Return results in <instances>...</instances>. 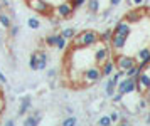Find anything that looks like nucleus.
Wrapping results in <instances>:
<instances>
[{"mask_svg": "<svg viewBox=\"0 0 150 126\" xmlns=\"http://www.w3.org/2000/svg\"><path fill=\"white\" fill-rule=\"evenodd\" d=\"M103 77L101 74V67L100 66H91L88 67V69H84L81 74V81L84 82V84H95V82H98V81Z\"/></svg>", "mask_w": 150, "mask_h": 126, "instance_id": "obj_3", "label": "nucleus"}, {"mask_svg": "<svg viewBox=\"0 0 150 126\" xmlns=\"http://www.w3.org/2000/svg\"><path fill=\"white\" fill-rule=\"evenodd\" d=\"M142 73V71H140V69H138V66H132L130 67V69H127V71H125V76H127V77H135L137 74H140Z\"/></svg>", "mask_w": 150, "mask_h": 126, "instance_id": "obj_22", "label": "nucleus"}, {"mask_svg": "<svg viewBox=\"0 0 150 126\" xmlns=\"http://www.w3.org/2000/svg\"><path fill=\"white\" fill-rule=\"evenodd\" d=\"M27 5L35 13H41V15H51L52 13V4H49L47 0H27Z\"/></svg>", "mask_w": 150, "mask_h": 126, "instance_id": "obj_4", "label": "nucleus"}, {"mask_svg": "<svg viewBox=\"0 0 150 126\" xmlns=\"http://www.w3.org/2000/svg\"><path fill=\"white\" fill-rule=\"evenodd\" d=\"M54 42H56V34H51V35H47V37H46V46L54 47Z\"/></svg>", "mask_w": 150, "mask_h": 126, "instance_id": "obj_27", "label": "nucleus"}, {"mask_svg": "<svg viewBox=\"0 0 150 126\" xmlns=\"http://www.w3.org/2000/svg\"><path fill=\"white\" fill-rule=\"evenodd\" d=\"M110 120H111V123H118L120 121V113L118 111H111L110 113Z\"/></svg>", "mask_w": 150, "mask_h": 126, "instance_id": "obj_28", "label": "nucleus"}, {"mask_svg": "<svg viewBox=\"0 0 150 126\" xmlns=\"http://www.w3.org/2000/svg\"><path fill=\"white\" fill-rule=\"evenodd\" d=\"M100 67H101V74H103V76H106V77H110V76L116 71V66H115V61H113V59L105 61Z\"/></svg>", "mask_w": 150, "mask_h": 126, "instance_id": "obj_10", "label": "nucleus"}, {"mask_svg": "<svg viewBox=\"0 0 150 126\" xmlns=\"http://www.w3.org/2000/svg\"><path fill=\"white\" fill-rule=\"evenodd\" d=\"M47 77H49V79H52V77H56V71H54V69H51V71L47 73Z\"/></svg>", "mask_w": 150, "mask_h": 126, "instance_id": "obj_34", "label": "nucleus"}, {"mask_svg": "<svg viewBox=\"0 0 150 126\" xmlns=\"http://www.w3.org/2000/svg\"><path fill=\"white\" fill-rule=\"evenodd\" d=\"M2 10H4V5H2V4H0V12H2Z\"/></svg>", "mask_w": 150, "mask_h": 126, "instance_id": "obj_37", "label": "nucleus"}, {"mask_svg": "<svg viewBox=\"0 0 150 126\" xmlns=\"http://www.w3.org/2000/svg\"><path fill=\"white\" fill-rule=\"evenodd\" d=\"M61 35L66 40H71L76 35V29H73V27H66V29H62L61 30Z\"/></svg>", "mask_w": 150, "mask_h": 126, "instance_id": "obj_17", "label": "nucleus"}, {"mask_svg": "<svg viewBox=\"0 0 150 126\" xmlns=\"http://www.w3.org/2000/svg\"><path fill=\"white\" fill-rule=\"evenodd\" d=\"M108 46L111 47V51H115V52H120V51H123V49H125V46H127V37H123V35H118V34H113Z\"/></svg>", "mask_w": 150, "mask_h": 126, "instance_id": "obj_8", "label": "nucleus"}, {"mask_svg": "<svg viewBox=\"0 0 150 126\" xmlns=\"http://www.w3.org/2000/svg\"><path fill=\"white\" fill-rule=\"evenodd\" d=\"M19 30H21V29H19V25H10V37H17V35H19Z\"/></svg>", "mask_w": 150, "mask_h": 126, "instance_id": "obj_29", "label": "nucleus"}, {"mask_svg": "<svg viewBox=\"0 0 150 126\" xmlns=\"http://www.w3.org/2000/svg\"><path fill=\"white\" fill-rule=\"evenodd\" d=\"M135 87H137L135 77H127V76H125L123 79L118 81V84H116V93L127 96V94L135 93Z\"/></svg>", "mask_w": 150, "mask_h": 126, "instance_id": "obj_6", "label": "nucleus"}, {"mask_svg": "<svg viewBox=\"0 0 150 126\" xmlns=\"http://www.w3.org/2000/svg\"><path fill=\"white\" fill-rule=\"evenodd\" d=\"M0 25L4 29H10V25H12V15H8V13H5L2 10L0 12Z\"/></svg>", "mask_w": 150, "mask_h": 126, "instance_id": "obj_14", "label": "nucleus"}, {"mask_svg": "<svg viewBox=\"0 0 150 126\" xmlns=\"http://www.w3.org/2000/svg\"><path fill=\"white\" fill-rule=\"evenodd\" d=\"M27 25L32 29V30H37L39 27H41V20L37 19V17H30V19H27Z\"/></svg>", "mask_w": 150, "mask_h": 126, "instance_id": "obj_21", "label": "nucleus"}, {"mask_svg": "<svg viewBox=\"0 0 150 126\" xmlns=\"http://www.w3.org/2000/svg\"><path fill=\"white\" fill-rule=\"evenodd\" d=\"M76 123H78V120H76L74 116H69V118H66V120L62 121V126H74Z\"/></svg>", "mask_w": 150, "mask_h": 126, "instance_id": "obj_25", "label": "nucleus"}, {"mask_svg": "<svg viewBox=\"0 0 150 126\" xmlns=\"http://www.w3.org/2000/svg\"><path fill=\"white\" fill-rule=\"evenodd\" d=\"M132 4H133V5H137V7H142L143 4H145V0H132Z\"/></svg>", "mask_w": 150, "mask_h": 126, "instance_id": "obj_31", "label": "nucleus"}, {"mask_svg": "<svg viewBox=\"0 0 150 126\" xmlns=\"http://www.w3.org/2000/svg\"><path fill=\"white\" fill-rule=\"evenodd\" d=\"M73 47L74 49H81V47H93L100 40V34L96 32V30H83L81 34H76L74 37H73Z\"/></svg>", "mask_w": 150, "mask_h": 126, "instance_id": "obj_1", "label": "nucleus"}, {"mask_svg": "<svg viewBox=\"0 0 150 126\" xmlns=\"http://www.w3.org/2000/svg\"><path fill=\"white\" fill-rule=\"evenodd\" d=\"M123 0H110V4H111V7H118L120 4H122Z\"/></svg>", "mask_w": 150, "mask_h": 126, "instance_id": "obj_32", "label": "nucleus"}, {"mask_svg": "<svg viewBox=\"0 0 150 126\" xmlns=\"http://www.w3.org/2000/svg\"><path fill=\"white\" fill-rule=\"evenodd\" d=\"M5 125H7V126H14V125H15V123H14V121H12V120H8V121H7V123H5Z\"/></svg>", "mask_w": 150, "mask_h": 126, "instance_id": "obj_35", "label": "nucleus"}, {"mask_svg": "<svg viewBox=\"0 0 150 126\" xmlns=\"http://www.w3.org/2000/svg\"><path fill=\"white\" fill-rule=\"evenodd\" d=\"M147 123H150V113H149V116H147Z\"/></svg>", "mask_w": 150, "mask_h": 126, "instance_id": "obj_36", "label": "nucleus"}, {"mask_svg": "<svg viewBox=\"0 0 150 126\" xmlns=\"http://www.w3.org/2000/svg\"><path fill=\"white\" fill-rule=\"evenodd\" d=\"M52 13L57 19H71L74 13V8L69 4V0H66V2H59L56 7H52Z\"/></svg>", "mask_w": 150, "mask_h": 126, "instance_id": "obj_5", "label": "nucleus"}, {"mask_svg": "<svg viewBox=\"0 0 150 126\" xmlns=\"http://www.w3.org/2000/svg\"><path fill=\"white\" fill-rule=\"evenodd\" d=\"M29 67H30L32 71H37V52H34L30 56V59H29Z\"/></svg>", "mask_w": 150, "mask_h": 126, "instance_id": "obj_23", "label": "nucleus"}, {"mask_svg": "<svg viewBox=\"0 0 150 126\" xmlns=\"http://www.w3.org/2000/svg\"><path fill=\"white\" fill-rule=\"evenodd\" d=\"M95 62H96V66H101L105 61H108L110 59V54H111V47L106 46L105 42H96L95 46Z\"/></svg>", "mask_w": 150, "mask_h": 126, "instance_id": "obj_2", "label": "nucleus"}, {"mask_svg": "<svg viewBox=\"0 0 150 126\" xmlns=\"http://www.w3.org/2000/svg\"><path fill=\"white\" fill-rule=\"evenodd\" d=\"M69 4L73 5V8H79V7H83L84 4H86V0H69Z\"/></svg>", "mask_w": 150, "mask_h": 126, "instance_id": "obj_26", "label": "nucleus"}, {"mask_svg": "<svg viewBox=\"0 0 150 126\" xmlns=\"http://www.w3.org/2000/svg\"><path fill=\"white\" fill-rule=\"evenodd\" d=\"M135 59H137V62H140V61L149 62V59H150V47H142V49H138Z\"/></svg>", "mask_w": 150, "mask_h": 126, "instance_id": "obj_12", "label": "nucleus"}, {"mask_svg": "<svg viewBox=\"0 0 150 126\" xmlns=\"http://www.w3.org/2000/svg\"><path fill=\"white\" fill-rule=\"evenodd\" d=\"M113 34H118V35H123V37H127L128 39L130 34H132V24H130L128 20H122V22H118L113 29Z\"/></svg>", "mask_w": 150, "mask_h": 126, "instance_id": "obj_9", "label": "nucleus"}, {"mask_svg": "<svg viewBox=\"0 0 150 126\" xmlns=\"http://www.w3.org/2000/svg\"><path fill=\"white\" fill-rule=\"evenodd\" d=\"M47 67V54L37 52V71H44Z\"/></svg>", "mask_w": 150, "mask_h": 126, "instance_id": "obj_13", "label": "nucleus"}, {"mask_svg": "<svg viewBox=\"0 0 150 126\" xmlns=\"http://www.w3.org/2000/svg\"><path fill=\"white\" fill-rule=\"evenodd\" d=\"M0 82H2V84H7V77L4 76V73H2V71H0Z\"/></svg>", "mask_w": 150, "mask_h": 126, "instance_id": "obj_33", "label": "nucleus"}, {"mask_svg": "<svg viewBox=\"0 0 150 126\" xmlns=\"http://www.w3.org/2000/svg\"><path fill=\"white\" fill-rule=\"evenodd\" d=\"M4 109H5V99L2 98V93H0V114L4 113Z\"/></svg>", "mask_w": 150, "mask_h": 126, "instance_id": "obj_30", "label": "nucleus"}, {"mask_svg": "<svg viewBox=\"0 0 150 126\" xmlns=\"http://www.w3.org/2000/svg\"><path fill=\"white\" fill-rule=\"evenodd\" d=\"M111 35H113V30H111V29H108V30H105L103 34H100V42L110 44V40H111Z\"/></svg>", "mask_w": 150, "mask_h": 126, "instance_id": "obj_19", "label": "nucleus"}, {"mask_svg": "<svg viewBox=\"0 0 150 126\" xmlns=\"http://www.w3.org/2000/svg\"><path fill=\"white\" fill-rule=\"evenodd\" d=\"M149 67H150V59H149Z\"/></svg>", "mask_w": 150, "mask_h": 126, "instance_id": "obj_39", "label": "nucleus"}, {"mask_svg": "<svg viewBox=\"0 0 150 126\" xmlns=\"http://www.w3.org/2000/svg\"><path fill=\"white\" fill-rule=\"evenodd\" d=\"M135 64H137V59L132 57V56H116V59H115V66L120 71H127V69H130Z\"/></svg>", "mask_w": 150, "mask_h": 126, "instance_id": "obj_7", "label": "nucleus"}, {"mask_svg": "<svg viewBox=\"0 0 150 126\" xmlns=\"http://www.w3.org/2000/svg\"><path fill=\"white\" fill-rule=\"evenodd\" d=\"M30 104H32V98H29V96L22 98L21 99V108H19V116H25V113H27L29 108H30Z\"/></svg>", "mask_w": 150, "mask_h": 126, "instance_id": "obj_11", "label": "nucleus"}, {"mask_svg": "<svg viewBox=\"0 0 150 126\" xmlns=\"http://www.w3.org/2000/svg\"><path fill=\"white\" fill-rule=\"evenodd\" d=\"M54 47L56 49H59V51H64L66 47H68V40L62 37L61 34H56V42H54Z\"/></svg>", "mask_w": 150, "mask_h": 126, "instance_id": "obj_15", "label": "nucleus"}, {"mask_svg": "<svg viewBox=\"0 0 150 126\" xmlns=\"http://www.w3.org/2000/svg\"><path fill=\"white\" fill-rule=\"evenodd\" d=\"M140 19H142V12H140V10H137V12H130L128 15H127V20H128L130 24H132V22H138Z\"/></svg>", "mask_w": 150, "mask_h": 126, "instance_id": "obj_20", "label": "nucleus"}, {"mask_svg": "<svg viewBox=\"0 0 150 126\" xmlns=\"http://www.w3.org/2000/svg\"><path fill=\"white\" fill-rule=\"evenodd\" d=\"M39 123H41V118H37L35 114H30V116H27L24 120V125H27V126H37Z\"/></svg>", "mask_w": 150, "mask_h": 126, "instance_id": "obj_18", "label": "nucleus"}, {"mask_svg": "<svg viewBox=\"0 0 150 126\" xmlns=\"http://www.w3.org/2000/svg\"><path fill=\"white\" fill-rule=\"evenodd\" d=\"M98 125L100 126H110V125H113V123L110 120V116H101V118L98 120Z\"/></svg>", "mask_w": 150, "mask_h": 126, "instance_id": "obj_24", "label": "nucleus"}, {"mask_svg": "<svg viewBox=\"0 0 150 126\" xmlns=\"http://www.w3.org/2000/svg\"><path fill=\"white\" fill-rule=\"evenodd\" d=\"M86 4H88V10L91 13L100 12V0H86Z\"/></svg>", "mask_w": 150, "mask_h": 126, "instance_id": "obj_16", "label": "nucleus"}, {"mask_svg": "<svg viewBox=\"0 0 150 126\" xmlns=\"http://www.w3.org/2000/svg\"><path fill=\"white\" fill-rule=\"evenodd\" d=\"M2 86H4V84H2V82H0V93H2Z\"/></svg>", "mask_w": 150, "mask_h": 126, "instance_id": "obj_38", "label": "nucleus"}]
</instances>
